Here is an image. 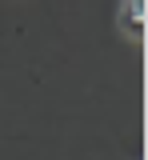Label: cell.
I'll return each instance as SVG.
<instances>
[{
  "instance_id": "cell-1",
  "label": "cell",
  "mask_w": 148,
  "mask_h": 160,
  "mask_svg": "<svg viewBox=\"0 0 148 160\" xmlns=\"http://www.w3.org/2000/svg\"><path fill=\"white\" fill-rule=\"evenodd\" d=\"M116 24L128 44H144V0H120L116 4Z\"/></svg>"
}]
</instances>
